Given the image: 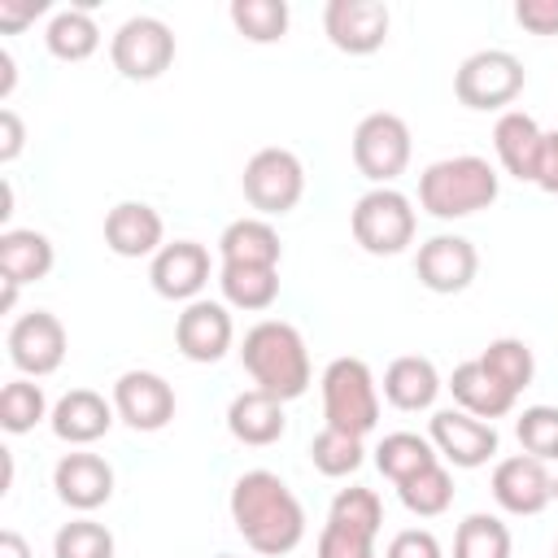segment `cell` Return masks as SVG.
Here are the masks:
<instances>
[{
	"mask_svg": "<svg viewBox=\"0 0 558 558\" xmlns=\"http://www.w3.org/2000/svg\"><path fill=\"white\" fill-rule=\"evenodd\" d=\"M44 44L57 61H87L100 48V26L83 4H74V9L52 13V22L44 31Z\"/></svg>",
	"mask_w": 558,
	"mask_h": 558,
	"instance_id": "cell-28",
	"label": "cell"
},
{
	"mask_svg": "<svg viewBox=\"0 0 558 558\" xmlns=\"http://www.w3.org/2000/svg\"><path fill=\"white\" fill-rule=\"evenodd\" d=\"M231 26L253 44H275L288 35L283 0H231Z\"/></svg>",
	"mask_w": 558,
	"mask_h": 558,
	"instance_id": "cell-33",
	"label": "cell"
},
{
	"mask_svg": "<svg viewBox=\"0 0 558 558\" xmlns=\"http://www.w3.org/2000/svg\"><path fill=\"white\" fill-rule=\"evenodd\" d=\"M480 270V253L466 235H432L418 244V257H414V275L427 292L436 296H453V292H466L471 279Z\"/></svg>",
	"mask_w": 558,
	"mask_h": 558,
	"instance_id": "cell-13",
	"label": "cell"
},
{
	"mask_svg": "<svg viewBox=\"0 0 558 558\" xmlns=\"http://www.w3.org/2000/svg\"><path fill=\"white\" fill-rule=\"evenodd\" d=\"M57 253H52V240L44 231H31V227H9L0 235V279L9 283H39L48 270H52Z\"/></svg>",
	"mask_w": 558,
	"mask_h": 558,
	"instance_id": "cell-25",
	"label": "cell"
},
{
	"mask_svg": "<svg viewBox=\"0 0 558 558\" xmlns=\"http://www.w3.org/2000/svg\"><path fill=\"white\" fill-rule=\"evenodd\" d=\"M283 427H288L283 401L270 397V392H262V388H248V392L231 397V405H227V432L240 445H253V449L275 445L283 436Z\"/></svg>",
	"mask_w": 558,
	"mask_h": 558,
	"instance_id": "cell-22",
	"label": "cell"
},
{
	"mask_svg": "<svg viewBox=\"0 0 558 558\" xmlns=\"http://www.w3.org/2000/svg\"><path fill=\"white\" fill-rule=\"evenodd\" d=\"M353 240L375 253V257H392L414 240V205L405 192L397 187H371L357 196L353 214H349Z\"/></svg>",
	"mask_w": 558,
	"mask_h": 558,
	"instance_id": "cell-5",
	"label": "cell"
},
{
	"mask_svg": "<svg viewBox=\"0 0 558 558\" xmlns=\"http://www.w3.org/2000/svg\"><path fill=\"white\" fill-rule=\"evenodd\" d=\"M445 388L453 392L458 410H466V414H475V418H484V423H493V418H506V414L514 410V401H519L510 388H501V384H497V379H493V375L480 366V357H471V362H458Z\"/></svg>",
	"mask_w": 558,
	"mask_h": 558,
	"instance_id": "cell-23",
	"label": "cell"
},
{
	"mask_svg": "<svg viewBox=\"0 0 558 558\" xmlns=\"http://www.w3.org/2000/svg\"><path fill=\"white\" fill-rule=\"evenodd\" d=\"M501 183H497V170L475 157V153H462V157H445V161H432L423 174H418V205L440 218V222H453V218H471L480 209H488L497 201Z\"/></svg>",
	"mask_w": 558,
	"mask_h": 558,
	"instance_id": "cell-3",
	"label": "cell"
},
{
	"mask_svg": "<svg viewBox=\"0 0 558 558\" xmlns=\"http://www.w3.org/2000/svg\"><path fill=\"white\" fill-rule=\"evenodd\" d=\"M432 462H440V453H436V445H432L427 436H418V432H388V436L375 445V466H379L392 484H401V480L427 471Z\"/></svg>",
	"mask_w": 558,
	"mask_h": 558,
	"instance_id": "cell-29",
	"label": "cell"
},
{
	"mask_svg": "<svg viewBox=\"0 0 558 558\" xmlns=\"http://www.w3.org/2000/svg\"><path fill=\"white\" fill-rule=\"evenodd\" d=\"M318 558H375V536L327 519L318 532Z\"/></svg>",
	"mask_w": 558,
	"mask_h": 558,
	"instance_id": "cell-39",
	"label": "cell"
},
{
	"mask_svg": "<svg viewBox=\"0 0 558 558\" xmlns=\"http://www.w3.org/2000/svg\"><path fill=\"white\" fill-rule=\"evenodd\" d=\"M310 462H314V471H323V475H331V480L353 475V471L362 466V436L323 427V432L310 440Z\"/></svg>",
	"mask_w": 558,
	"mask_h": 558,
	"instance_id": "cell-35",
	"label": "cell"
},
{
	"mask_svg": "<svg viewBox=\"0 0 558 558\" xmlns=\"http://www.w3.org/2000/svg\"><path fill=\"white\" fill-rule=\"evenodd\" d=\"M427 440L436 445V453L462 471H475L484 466L493 453H497V427L466 414V410H436L427 418Z\"/></svg>",
	"mask_w": 558,
	"mask_h": 558,
	"instance_id": "cell-11",
	"label": "cell"
},
{
	"mask_svg": "<svg viewBox=\"0 0 558 558\" xmlns=\"http://www.w3.org/2000/svg\"><path fill=\"white\" fill-rule=\"evenodd\" d=\"M52 488L57 497L70 506V510H96L113 497V466L100 458V453H65L57 466H52Z\"/></svg>",
	"mask_w": 558,
	"mask_h": 558,
	"instance_id": "cell-19",
	"label": "cell"
},
{
	"mask_svg": "<svg viewBox=\"0 0 558 558\" xmlns=\"http://www.w3.org/2000/svg\"><path fill=\"white\" fill-rule=\"evenodd\" d=\"M554 501H558V475H554Z\"/></svg>",
	"mask_w": 558,
	"mask_h": 558,
	"instance_id": "cell-47",
	"label": "cell"
},
{
	"mask_svg": "<svg viewBox=\"0 0 558 558\" xmlns=\"http://www.w3.org/2000/svg\"><path fill=\"white\" fill-rule=\"evenodd\" d=\"M113 401H105L100 392H92V388H70L57 405H52V414H48V423H52V436L57 440H65V445H92V440H100L109 427H113Z\"/></svg>",
	"mask_w": 558,
	"mask_h": 558,
	"instance_id": "cell-21",
	"label": "cell"
},
{
	"mask_svg": "<svg viewBox=\"0 0 558 558\" xmlns=\"http://www.w3.org/2000/svg\"><path fill=\"white\" fill-rule=\"evenodd\" d=\"M166 240V222L144 201H122L105 214V244L118 257H157Z\"/></svg>",
	"mask_w": 558,
	"mask_h": 558,
	"instance_id": "cell-20",
	"label": "cell"
},
{
	"mask_svg": "<svg viewBox=\"0 0 558 558\" xmlns=\"http://www.w3.org/2000/svg\"><path fill=\"white\" fill-rule=\"evenodd\" d=\"M44 414H48V397H44L39 384H31V379L4 384V392H0V427H4L9 436L31 432Z\"/></svg>",
	"mask_w": 558,
	"mask_h": 558,
	"instance_id": "cell-34",
	"label": "cell"
},
{
	"mask_svg": "<svg viewBox=\"0 0 558 558\" xmlns=\"http://www.w3.org/2000/svg\"><path fill=\"white\" fill-rule=\"evenodd\" d=\"M323 418L336 432L366 436L379 423V388L362 357H336L323 371Z\"/></svg>",
	"mask_w": 558,
	"mask_h": 558,
	"instance_id": "cell-4",
	"label": "cell"
},
{
	"mask_svg": "<svg viewBox=\"0 0 558 558\" xmlns=\"http://www.w3.org/2000/svg\"><path fill=\"white\" fill-rule=\"evenodd\" d=\"M113 410L135 432H161L174 418V388L157 371H122L113 384Z\"/></svg>",
	"mask_w": 558,
	"mask_h": 558,
	"instance_id": "cell-14",
	"label": "cell"
},
{
	"mask_svg": "<svg viewBox=\"0 0 558 558\" xmlns=\"http://www.w3.org/2000/svg\"><path fill=\"white\" fill-rule=\"evenodd\" d=\"M240 187H244V201L257 214L275 218V214H288V209L301 205V196H305V166L288 148H257L244 161Z\"/></svg>",
	"mask_w": 558,
	"mask_h": 558,
	"instance_id": "cell-6",
	"label": "cell"
},
{
	"mask_svg": "<svg viewBox=\"0 0 558 558\" xmlns=\"http://www.w3.org/2000/svg\"><path fill=\"white\" fill-rule=\"evenodd\" d=\"M397 497H401V506H405L410 514L436 519V514H445L449 501H453V475H449L440 462H432L427 471L401 480V484H397Z\"/></svg>",
	"mask_w": 558,
	"mask_h": 558,
	"instance_id": "cell-30",
	"label": "cell"
},
{
	"mask_svg": "<svg viewBox=\"0 0 558 558\" xmlns=\"http://www.w3.org/2000/svg\"><path fill=\"white\" fill-rule=\"evenodd\" d=\"M554 558H558V554H554Z\"/></svg>",
	"mask_w": 558,
	"mask_h": 558,
	"instance_id": "cell-49",
	"label": "cell"
},
{
	"mask_svg": "<svg viewBox=\"0 0 558 558\" xmlns=\"http://www.w3.org/2000/svg\"><path fill=\"white\" fill-rule=\"evenodd\" d=\"M514 436L523 453L541 462H558V405H527L514 423Z\"/></svg>",
	"mask_w": 558,
	"mask_h": 558,
	"instance_id": "cell-37",
	"label": "cell"
},
{
	"mask_svg": "<svg viewBox=\"0 0 558 558\" xmlns=\"http://www.w3.org/2000/svg\"><path fill=\"white\" fill-rule=\"evenodd\" d=\"M536 187L549 192V196H558V131H545V157H541Z\"/></svg>",
	"mask_w": 558,
	"mask_h": 558,
	"instance_id": "cell-44",
	"label": "cell"
},
{
	"mask_svg": "<svg viewBox=\"0 0 558 558\" xmlns=\"http://www.w3.org/2000/svg\"><path fill=\"white\" fill-rule=\"evenodd\" d=\"M48 4L44 0H0V31L4 35H17L22 26H31Z\"/></svg>",
	"mask_w": 558,
	"mask_h": 558,
	"instance_id": "cell-42",
	"label": "cell"
},
{
	"mask_svg": "<svg viewBox=\"0 0 558 558\" xmlns=\"http://www.w3.org/2000/svg\"><path fill=\"white\" fill-rule=\"evenodd\" d=\"M453 558H510V527L497 514H466L453 536Z\"/></svg>",
	"mask_w": 558,
	"mask_h": 558,
	"instance_id": "cell-32",
	"label": "cell"
},
{
	"mask_svg": "<svg viewBox=\"0 0 558 558\" xmlns=\"http://www.w3.org/2000/svg\"><path fill=\"white\" fill-rule=\"evenodd\" d=\"M52 558H113V532L96 519H70L52 536Z\"/></svg>",
	"mask_w": 558,
	"mask_h": 558,
	"instance_id": "cell-36",
	"label": "cell"
},
{
	"mask_svg": "<svg viewBox=\"0 0 558 558\" xmlns=\"http://www.w3.org/2000/svg\"><path fill=\"white\" fill-rule=\"evenodd\" d=\"M384 558H445V554H440V541L427 527H405L388 541Z\"/></svg>",
	"mask_w": 558,
	"mask_h": 558,
	"instance_id": "cell-40",
	"label": "cell"
},
{
	"mask_svg": "<svg viewBox=\"0 0 558 558\" xmlns=\"http://www.w3.org/2000/svg\"><path fill=\"white\" fill-rule=\"evenodd\" d=\"M493 148H497V161L506 174H514L519 183H536L541 157H545V131L536 126L532 113L506 109L493 126Z\"/></svg>",
	"mask_w": 558,
	"mask_h": 558,
	"instance_id": "cell-18",
	"label": "cell"
},
{
	"mask_svg": "<svg viewBox=\"0 0 558 558\" xmlns=\"http://www.w3.org/2000/svg\"><path fill=\"white\" fill-rule=\"evenodd\" d=\"M235 340V323L222 301H187L174 318V344L187 362H218Z\"/></svg>",
	"mask_w": 558,
	"mask_h": 558,
	"instance_id": "cell-16",
	"label": "cell"
},
{
	"mask_svg": "<svg viewBox=\"0 0 558 558\" xmlns=\"http://www.w3.org/2000/svg\"><path fill=\"white\" fill-rule=\"evenodd\" d=\"M0 70H4V78H0V96H9L13 92V57L0 48Z\"/></svg>",
	"mask_w": 558,
	"mask_h": 558,
	"instance_id": "cell-46",
	"label": "cell"
},
{
	"mask_svg": "<svg viewBox=\"0 0 558 558\" xmlns=\"http://www.w3.org/2000/svg\"><path fill=\"white\" fill-rule=\"evenodd\" d=\"M240 362L253 375V384L279 401H296L310 388V349L305 336L283 318H262L244 331Z\"/></svg>",
	"mask_w": 558,
	"mask_h": 558,
	"instance_id": "cell-2",
	"label": "cell"
},
{
	"mask_svg": "<svg viewBox=\"0 0 558 558\" xmlns=\"http://www.w3.org/2000/svg\"><path fill=\"white\" fill-rule=\"evenodd\" d=\"M523 61L506 48L471 52L453 74V96L466 109H506L523 92Z\"/></svg>",
	"mask_w": 558,
	"mask_h": 558,
	"instance_id": "cell-8",
	"label": "cell"
},
{
	"mask_svg": "<svg viewBox=\"0 0 558 558\" xmlns=\"http://www.w3.org/2000/svg\"><path fill=\"white\" fill-rule=\"evenodd\" d=\"M9 362L26 379H44L65 362V327L48 310H31L9 327Z\"/></svg>",
	"mask_w": 558,
	"mask_h": 558,
	"instance_id": "cell-10",
	"label": "cell"
},
{
	"mask_svg": "<svg viewBox=\"0 0 558 558\" xmlns=\"http://www.w3.org/2000/svg\"><path fill=\"white\" fill-rule=\"evenodd\" d=\"M218 253H222V266H279L283 244L266 218H235L222 227Z\"/></svg>",
	"mask_w": 558,
	"mask_h": 558,
	"instance_id": "cell-24",
	"label": "cell"
},
{
	"mask_svg": "<svg viewBox=\"0 0 558 558\" xmlns=\"http://www.w3.org/2000/svg\"><path fill=\"white\" fill-rule=\"evenodd\" d=\"M109 61L122 78H135V83L161 78L174 61V31L148 13L126 17L109 39Z\"/></svg>",
	"mask_w": 558,
	"mask_h": 558,
	"instance_id": "cell-7",
	"label": "cell"
},
{
	"mask_svg": "<svg viewBox=\"0 0 558 558\" xmlns=\"http://www.w3.org/2000/svg\"><path fill=\"white\" fill-rule=\"evenodd\" d=\"M231 523L235 532L248 541V549L279 558L292 554L305 536V510L296 501V493L275 475V471H244L231 484Z\"/></svg>",
	"mask_w": 558,
	"mask_h": 558,
	"instance_id": "cell-1",
	"label": "cell"
},
{
	"mask_svg": "<svg viewBox=\"0 0 558 558\" xmlns=\"http://www.w3.org/2000/svg\"><path fill=\"white\" fill-rule=\"evenodd\" d=\"M26 144V126L17 118V109H0V161H13Z\"/></svg>",
	"mask_w": 558,
	"mask_h": 558,
	"instance_id": "cell-43",
	"label": "cell"
},
{
	"mask_svg": "<svg viewBox=\"0 0 558 558\" xmlns=\"http://www.w3.org/2000/svg\"><path fill=\"white\" fill-rule=\"evenodd\" d=\"M514 22L532 35H558V0H519Z\"/></svg>",
	"mask_w": 558,
	"mask_h": 558,
	"instance_id": "cell-41",
	"label": "cell"
},
{
	"mask_svg": "<svg viewBox=\"0 0 558 558\" xmlns=\"http://www.w3.org/2000/svg\"><path fill=\"white\" fill-rule=\"evenodd\" d=\"M327 519H331V523H344V527H362V532L379 536V523H384V501L375 497V488H362V484H353V488H340V493L331 497V510H327Z\"/></svg>",
	"mask_w": 558,
	"mask_h": 558,
	"instance_id": "cell-38",
	"label": "cell"
},
{
	"mask_svg": "<svg viewBox=\"0 0 558 558\" xmlns=\"http://www.w3.org/2000/svg\"><path fill=\"white\" fill-rule=\"evenodd\" d=\"M153 292L166 301H201V288L209 283V253L196 240L161 244V253L148 266Z\"/></svg>",
	"mask_w": 558,
	"mask_h": 558,
	"instance_id": "cell-17",
	"label": "cell"
},
{
	"mask_svg": "<svg viewBox=\"0 0 558 558\" xmlns=\"http://www.w3.org/2000/svg\"><path fill=\"white\" fill-rule=\"evenodd\" d=\"M440 371L432 366V357H418V353H405V357H392L388 371H384V397L397 405V410H432L436 392H440Z\"/></svg>",
	"mask_w": 558,
	"mask_h": 558,
	"instance_id": "cell-26",
	"label": "cell"
},
{
	"mask_svg": "<svg viewBox=\"0 0 558 558\" xmlns=\"http://www.w3.org/2000/svg\"><path fill=\"white\" fill-rule=\"evenodd\" d=\"M388 26H392V17H388V4H379V0H331L323 9L327 39L349 57L379 52L388 39Z\"/></svg>",
	"mask_w": 558,
	"mask_h": 558,
	"instance_id": "cell-12",
	"label": "cell"
},
{
	"mask_svg": "<svg viewBox=\"0 0 558 558\" xmlns=\"http://www.w3.org/2000/svg\"><path fill=\"white\" fill-rule=\"evenodd\" d=\"M480 366L501 384V388H510L514 397L532 384V375H536V357H532V349L523 344V340H514V336H501V340H493L484 353H480Z\"/></svg>",
	"mask_w": 558,
	"mask_h": 558,
	"instance_id": "cell-31",
	"label": "cell"
},
{
	"mask_svg": "<svg viewBox=\"0 0 558 558\" xmlns=\"http://www.w3.org/2000/svg\"><path fill=\"white\" fill-rule=\"evenodd\" d=\"M410 126L397 113H366L353 131V166L362 179H371L375 187H388L405 166H410Z\"/></svg>",
	"mask_w": 558,
	"mask_h": 558,
	"instance_id": "cell-9",
	"label": "cell"
},
{
	"mask_svg": "<svg viewBox=\"0 0 558 558\" xmlns=\"http://www.w3.org/2000/svg\"><path fill=\"white\" fill-rule=\"evenodd\" d=\"M0 558H31V545L9 527V532H0Z\"/></svg>",
	"mask_w": 558,
	"mask_h": 558,
	"instance_id": "cell-45",
	"label": "cell"
},
{
	"mask_svg": "<svg viewBox=\"0 0 558 558\" xmlns=\"http://www.w3.org/2000/svg\"><path fill=\"white\" fill-rule=\"evenodd\" d=\"M218 558H235V554H218Z\"/></svg>",
	"mask_w": 558,
	"mask_h": 558,
	"instance_id": "cell-48",
	"label": "cell"
},
{
	"mask_svg": "<svg viewBox=\"0 0 558 558\" xmlns=\"http://www.w3.org/2000/svg\"><path fill=\"white\" fill-rule=\"evenodd\" d=\"M218 288L231 310H248V314L270 310L279 296V266H222Z\"/></svg>",
	"mask_w": 558,
	"mask_h": 558,
	"instance_id": "cell-27",
	"label": "cell"
},
{
	"mask_svg": "<svg viewBox=\"0 0 558 558\" xmlns=\"http://www.w3.org/2000/svg\"><path fill=\"white\" fill-rule=\"evenodd\" d=\"M493 497L506 514H541L554 501V475L532 453L501 458L493 466Z\"/></svg>",
	"mask_w": 558,
	"mask_h": 558,
	"instance_id": "cell-15",
	"label": "cell"
}]
</instances>
